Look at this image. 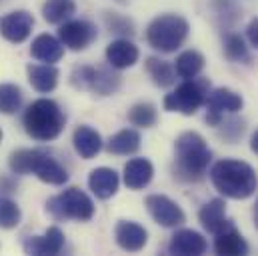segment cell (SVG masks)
<instances>
[{
  "mask_svg": "<svg viewBox=\"0 0 258 256\" xmlns=\"http://www.w3.org/2000/svg\"><path fill=\"white\" fill-rule=\"evenodd\" d=\"M212 150L198 132H182L174 142V178L180 182H198L204 178Z\"/></svg>",
  "mask_w": 258,
  "mask_h": 256,
  "instance_id": "obj_1",
  "label": "cell"
},
{
  "mask_svg": "<svg viewBox=\"0 0 258 256\" xmlns=\"http://www.w3.org/2000/svg\"><path fill=\"white\" fill-rule=\"evenodd\" d=\"M210 180L224 198H232V200L250 198L258 186L254 168L248 162L234 158L218 160L210 170Z\"/></svg>",
  "mask_w": 258,
  "mask_h": 256,
  "instance_id": "obj_2",
  "label": "cell"
},
{
  "mask_svg": "<svg viewBox=\"0 0 258 256\" xmlns=\"http://www.w3.org/2000/svg\"><path fill=\"white\" fill-rule=\"evenodd\" d=\"M12 174H34L44 184L62 186L68 180V170L46 150L40 148H20L14 150L8 158Z\"/></svg>",
  "mask_w": 258,
  "mask_h": 256,
  "instance_id": "obj_3",
  "label": "cell"
},
{
  "mask_svg": "<svg viewBox=\"0 0 258 256\" xmlns=\"http://www.w3.org/2000/svg\"><path fill=\"white\" fill-rule=\"evenodd\" d=\"M66 124V116L58 102L50 98H38L24 110L22 126L26 134L36 142H50L56 140Z\"/></svg>",
  "mask_w": 258,
  "mask_h": 256,
  "instance_id": "obj_4",
  "label": "cell"
},
{
  "mask_svg": "<svg viewBox=\"0 0 258 256\" xmlns=\"http://www.w3.org/2000/svg\"><path fill=\"white\" fill-rule=\"evenodd\" d=\"M190 24L180 14H160L146 28V42L150 48L170 54L176 52L188 38Z\"/></svg>",
  "mask_w": 258,
  "mask_h": 256,
  "instance_id": "obj_5",
  "label": "cell"
},
{
  "mask_svg": "<svg viewBox=\"0 0 258 256\" xmlns=\"http://www.w3.org/2000/svg\"><path fill=\"white\" fill-rule=\"evenodd\" d=\"M46 214L56 222H64V220L88 222L94 216V202L86 192L72 186V188H66L62 194L48 198Z\"/></svg>",
  "mask_w": 258,
  "mask_h": 256,
  "instance_id": "obj_6",
  "label": "cell"
},
{
  "mask_svg": "<svg viewBox=\"0 0 258 256\" xmlns=\"http://www.w3.org/2000/svg\"><path fill=\"white\" fill-rule=\"evenodd\" d=\"M208 92H210L208 78H188L186 82L176 86L174 92L166 94L164 108L168 112H178V114H184V116H192L204 104Z\"/></svg>",
  "mask_w": 258,
  "mask_h": 256,
  "instance_id": "obj_7",
  "label": "cell"
},
{
  "mask_svg": "<svg viewBox=\"0 0 258 256\" xmlns=\"http://www.w3.org/2000/svg\"><path fill=\"white\" fill-rule=\"evenodd\" d=\"M206 122L210 126H218L224 120V114H236L238 110H242V96L236 94L230 88H214L212 92H208L206 100Z\"/></svg>",
  "mask_w": 258,
  "mask_h": 256,
  "instance_id": "obj_8",
  "label": "cell"
},
{
  "mask_svg": "<svg viewBox=\"0 0 258 256\" xmlns=\"http://www.w3.org/2000/svg\"><path fill=\"white\" fill-rule=\"evenodd\" d=\"M144 206L148 210V214L152 216V220L164 228H176L180 224L186 222V214L184 210L168 196L164 194H150L144 200Z\"/></svg>",
  "mask_w": 258,
  "mask_h": 256,
  "instance_id": "obj_9",
  "label": "cell"
},
{
  "mask_svg": "<svg viewBox=\"0 0 258 256\" xmlns=\"http://www.w3.org/2000/svg\"><path fill=\"white\" fill-rule=\"evenodd\" d=\"M58 38L64 48L80 52L86 50L98 38V28L90 20H66L58 30Z\"/></svg>",
  "mask_w": 258,
  "mask_h": 256,
  "instance_id": "obj_10",
  "label": "cell"
},
{
  "mask_svg": "<svg viewBox=\"0 0 258 256\" xmlns=\"http://www.w3.org/2000/svg\"><path fill=\"white\" fill-rule=\"evenodd\" d=\"M34 28V16L26 10H16L0 18V34L14 44L24 42Z\"/></svg>",
  "mask_w": 258,
  "mask_h": 256,
  "instance_id": "obj_11",
  "label": "cell"
},
{
  "mask_svg": "<svg viewBox=\"0 0 258 256\" xmlns=\"http://www.w3.org/2000/svg\"><path fill=\"white\" fill-rule=\"evenodd\" d=\"M22 246L26 254H58L64 248V232L58 226H50L42 236H28Z\"/></svg>",
  "mask_w": 258,
  "mask_h": 256,
  "instance_id": "obj_12",
  "label": "cell"
},
{
  "mask_svg": "<svg viewBox=\"0 0 258 256\" xmlns=\"http://www.w3.org/2000/svg\"><path fill=\"white\" fill-rule=\"evenodd\" d=\"M206 248H208L206 238L200 232L188 228L176 230L168 242V252L178 256H200L206 252Z\"/></svg>",
  "mask_w": 258,
  "mask_h": 256,
  "instance_id": "obj_13",
  "label": "cell"
},
{
  "mask_svg": "<svg viewBox=\"0 0 258 256\" xmlns=\"http://www.w3.org/2000/svg\"><path fill=\"white\" fill-rule=\"evenodd\" d=\"M114 238H116V244L122 250H126V252H140L146 246V242H148V232L138 222L118 220L116 230H114Z\"/></svg>",
  "mask_w": 258,
  "mask_h": 256,
  "instance_id": "obj_14",
  "label": "cell"
},
{
  "mask_svg": "<svg viewBox=\"0 0 258 256\" xmlns=\"http://www.w3.org/2000/svg\"><path fill=\"white\" fill-rule=\"evenodd\" d=\"M198 220H200L202 228L210 234H218L220 230H224L226 226L232 224V220L226 218V204L222 198H214V200L206 202L198 212Z\"/></svg>",
  "mask_w": 258,
  "mask_h": 256,
  "instance_id": "obj_15",
  "label": "cell"
},
{
  "mask_svg": "<svg viewBox=\"0 0 258 256\" xmlns=\"http://www.w3.org/2000/svg\"><path fill=\"white\" fill-rule=\"evenodd\" d=\"M138 58H140L138 46L132 40H128V38L112 40L106 46V60L116 70H124V68L134 66V64L138 62Z\"/></svg>",
  "mask_w": 258,
  "mask_h": 256,
  "instance_id": "obj_16",
  "label": "cell"
},
{
  "mask_svg": "<svg viewBox=\"0 0 258 256\" xmlns=\"http://www.w3.org/2000/svg\"><path fill=\"white\" fill-rule=\"evenodd\" d=\"M118 184H120V178L116 174V170L108 168V166H100V168H94L88 176V186L92 194L100 200H108L112 198L116 192H118Z\"/></svg>",
  "mask_w": 258,
  "mask_h": 256,
  "instance_id": "obj_17",
  "label": "cell"
},
{
  "mask_svg": "<svg viewBox=\"0 0 258 256\" xmlns=\"http://www.w3.org/2000/svg\"><path fill=\"white\" fill-rule=\"evenodd\" d=\"M26 74H28L30 86L40 94H48L58 86L60 72L54 64H28Z\"/></svg>",
  "mask_w": 258,
  "mask_h": 256,
  "instance_id": "obj_18",
  "label": "cell"
},
{
  "mask_svg": "<svg viewBox=\"0 0 258 256\" xmlns=\"http://www.w3.org/2000/svg\"><path fill=\"white\" fill-rule=\"evenodd\" d=\"M154 176V166L148 158H132L124 164V184L130 190H142L150 184Z\"/></svg>",
  "mask_w": 258,
  "mask_h": 256,
  "instance_id": "obj_19",
  "label": "cell"
},
{
  "mask_svg": "<svg viewBox=\"0 0 258 256\" xmlns=\"http://www.w3.org/2000/svg\"><path fill=\"white\" fill-rule=\"evenodd\" d=\"M30 54H32V58L44 64H56L64 56V44L60 42V38H56L52 34H40L32 40Z\"/></svg>",
  "mask_w": 258,
  "mask_h": 256,
  "instance_id": "obj_20",
  "label": "cell"
},
{
  "mask_svg": "<svg viewBox=\"0 0 258 256\" xmlns=\"http://www.w3.org/2000/svg\"><path fill=\"white\" fill-rule=\"evenodd\" d=\"M214 250L216 254L224 256H244L248 254V242L244 240V236L234 228V224L226 226L224 230H220L218 234H214Z\"/></svg>",
  "mask_w": 258,
  "mask_h": 256,
  "instance_id": "obj_21",
  "label": "cell"
},
{
  "mask_svg": "<svg viewBox=\"0 0 258 256\" xmlns=\"http://www.w3.org/2000/svg\"><path fill=\"white\" fill-rule=\"evenodd\" d=\"M72 144L76 154H80V158L90 160L94 158L100 150H102V136L88 124H82L74 130L72 134Z\"/></svg>",
  "mask_w": 258,
  "mask_h": 256,
  "instance_id": "obj_22",
  "label": "cell"
},
{
  "mask_svg": "<svg viewBox=\"0 0 258 256\" xmlns=\"http://www.w3.org/2000/svg\"><path fill=\"white\" fill-rule=\"evenodd\" d=\"M120 82H122V78L116 72V68L100 66V68H92V78H90L88 90L96 96H110L120 88Z\"/></svg>",
  "mask_w": 258,
  "mask_h": 256,
  "instance_id": "obj_23",
  "label": "cell"
},
{
  "mask_svg": "<svg viewBox=\"0 0 258 256\" xmlns=\"http://www.w3.org/2000/svg\"><path fill=\"white\" fill-rule=\"evenodd\" d=\"M140 144H142L140 134L134 128H124L114 136H110V140L106 142V150L116 156H128L140 150Z\"/></svg>",
  "mask_w": 258,
  "mask_h": 256,
  "instance_id": "obj_24",
  "label": "cell"
},
{
  "mask_svg": "<svg viewBox=\"0 0 258 256\" xmlns=\"http://www.w3.org/2000/svg\"><path fill=\"white\" fill-rule=\"evenodd\" d=\"M144 68H146L148 76L152 78V82L156 86H160V88H168V86H172L176 82V70H174L172 64L166 62V60L150 56V58H146Z\"/></svg>",
  "mask_w": 258,
  "mask_h": 256,
  "instance_id": "obj_25",
  "label": "cell"
},
{
  "mask_svg": "<svg viewBox=\"0 0 258 256\" xmlns=\"http://www.w3.org/2000/svg\"><path fill=\"white\" fill-rule=\"evenodd\" d=\"M76 12L74 0H46L42 6V16L48 24H62Z\"/></svg>",
  "mask_w": 258,
  "mask_h": 256,
  "instance_id": "obj_26",
  "label": "cell"
},
{
  "mask_svg": "<svg viewBox=\"0 0 258 256\" xmlns=\"http://www.w3.org/2000/svg\"><path fill=\"white\" fill-rule=\"evenodd\" d=\"M204 56L198 50H184L178 54V58L174 60V70L180 78L188 80V78H196L202 68H204Z\"/></svg>",
  "mask_w": 258,
  "mask_h": 256,
  "instance_id": "obj_27",
  "label": "cell"
},
{
  "mask_svg": "<svg viewBox=\"0 0 258 256\" xmlns=\"http://www.w3.org/2000/svg\"><path fill=\"white\" fill-rule=\"evenodd\" d=\"M224 56L230 62L240 64H250V60H252L244 38L238 36V34H226V38H224Z\"/></svg>",
  "mask_w": 258,
  "mask_h": 256,
  "instance_id": "obj_28",
  "label": "cell"
},
{
  "mask_svg": "<svg viewBox=\"0 0 258 256\" xmlns=\"http://www.w3.org/2000/svg\"><path fill=\"white\" fill-rule=\"evenodd\" d=\"M128 122L138 128H152L158 122V112L150 102H138L128 110Z\"/></svg>",
  "mask_w": 258,
  "mask_h": 256,
  "instance_id": "obj_29",
  "label": "cell"
},
{
  "mask_svg": "<svg viewBox=\"0 0 258 256\" xmlns=\"http://www.w3.org/2000/svg\"><path fill=\"white\" fill-rule=\"evenodd\" d=\"M22 106V90L16 84H0V112L2 114H16Z\"/></svg>",
  "mask_w": 258,
  "mask_h": 256,
  "instance_id": "obj_30",
  "label": "cell"
},
{
  "mask_svg": "<svg viewBox=\"0 0 258 256\" xmlns=\"http://www.w3.org/2000/svg\"><path fill=\"white\" fill-rule=\"evenodd\" d=\"M104 24L112 34H116L120 38H130L136 32L134 30V22L130 20L128 16L118 14V12H104Z\"/></svg>",
  "mask_w": 258,
  "mask_h": 256,
  "instance_id": "obj_31",
  "label": "cell"
},
{
  "mask_svg": "<svg viewBox=\"0 0 258 256\" xmlns=\"http://www.w3.org/2000/svg\"><path fill=\"white\" fill-rule=\"evenodd\" d=\"M22 212L14 200L8 196H0V228L2 230H12L20 224Z\"/></svg>",
  "mask_w": 258,
  "mask_h": 256,
  "instance_id": "obj_32",
  "label": "cell"
},
{
  "mask_svg": "<svg viewBox=\"0 0 258 256\" xmlns=\"http://www.w3.org/2000/svg\"><path fill=\"white\" fill-rule=\"evenodd\" d=\"M212 10L222 26H232L242 16L240 8L232 0H212Z\"/></svg>",
  "mask_w": 258,
  "mask_h": 256,
  "instance_id": "obj_33",
  "label": "cell"
},
{
  "mask_svg": "<svg viewBox=\"0 0 258 256\" xmlns=\"http://www.w3.org/2000/svg\"><path fill=\"white\" fill-rule=\"evenodd\" d=\"M218 126H222V138H226L228 142H236L242 134H244V122L238 120V118H232V120H226L224 124L220 122Z\"/></svg>",
  "mask_w": 258,
  "mask_h": 256,
  "instance_id": "obj_34",
  "label": "cell"
},
{
  "mask_svg": "<svg viewBox=\"0 0 258 256\" xmlns=\"http://www.w3.org/2000/svg\"><path fill=\"white\" fill-rule=\"evenodd\" d=\"M246 38H248V42L258 50V18H252L248 22V26H246Z\"/></svg>",
  "mask_w": 258,
  "mask_h": 256,
  "instance_id": "obj_35",
  "label": "cell"
},
{
  "mask_svg": "<svg viewBox=\"0 0 258 256\" xmlns=\"http://www.w3.org/2000/svg\"><path fill=\"white\" fill-rule=\"evenodd\" d=\"M0 192H6V194L16 192V184L10 178H0Z\"/></svg>",
  "mask_w": 258,
  "mask_h": 256,
  "instance_id": "obj_36",
  "label": "cell"
},
{
  "mask_svg": "<svg viewBox=\"0 0 258 256\" xmlns=\"http://www.w3.org/2000/svg\"><path fill=\"white\" fill-rule=\"evenodd\" d=\"M250 148H252V152L258 156V130L252 134V138H250Z\"/></svg>",
  "mask_w": 258,
  "mask_h": 256,
  "instance_id": "obj_37",
  "label": "cell"
},
{
  "mask_svg": "<svg viewBox=\"0 0 258 256\" xmlns=\"http://www.w3.org/2000/svg\"><path fill=\"white\" fill-rule=\"evenodd\" d=\"M254 226H256V230H258V200H256V204H254Z\"/></svg>",
  "mask_w": 258,
  "mask_h": 256,
  "instance_id": "obj_38",
  "label": "cell"
},
{
  "mask_svg": "<svg viewBox=\"0 0 258 256\" xmlns=\"http://www.w3.org/2000/svg\"><path fill=\"white\" fill-rule=\"evenodd\" d=\"M0 140H2V130H0Z\"/></svg>",
  "mask_w": 258,
  "mask_h": 256,
  "instance_id": "obj_39",
  "label": "cell"
}]
</instances>
